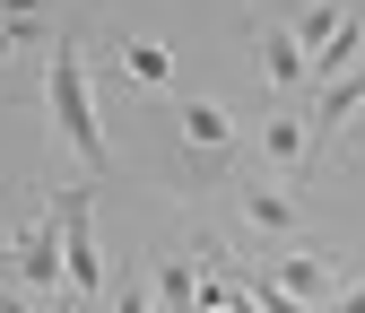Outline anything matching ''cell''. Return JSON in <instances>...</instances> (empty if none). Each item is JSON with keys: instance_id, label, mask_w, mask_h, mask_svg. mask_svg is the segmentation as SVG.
I'll return each instance as SVG.
<instances>
[{"instance_id": "4fadbf2b", "label": "cell", "mask_w": 365, "mask_h": 313, "mask_svg": "<svg viewBox=\"0 0 365 313\" xmlns=\"http://www.w3.org/2000/svg\"><path fill=\"white\" fill-rule=\"evenodd\" d=\"M113 313H157V296H148V270H113V296H105Z\"/></svg>"}, {"instance_id": "277c9868", "label": "cell", "mask_w": 365, "mask_h": 313, "mask_svg": "<svg viewBox=\"0 0 365 313\" xmlns=\"http://www.w3.org/2000/svg\"><path fill=\"white\" fill-rule=\"evenodd\" d=\"M252 148H261V165H269V183L304 192V174H313V130H304V105H279V113H261Z\"/></svg>"}, {"instance_id": "7c38bea8", "label": "cell", "mask_w": 365, "mask_h": 313, "mask_svg": "<svg viewBox=\"0 0 365 313\" xmlns=\"http://www.w3.org/2000/svg\"><path fill=\"white\" fill-rule=\"evenodd\" d=\"M235 287L252 296V313H313V304H296V296H287L279 279H269V270H261V261H244V270H235Z\"/></svg>"}, {"instance_id": "8fae6325", "label": "cell", "mask_w": 365, "mask_h": 313, "mask_svg": "<svg viewBox=\"0 0 365 313\" xmlns=\"http://www.w3.org/2000/svg\"><path fill=\"white\" fill-rule=\"evenodd\" d=\"M356 61H365V18L348 9V18H339V35L313 53V87H331V78H339V70H356Z\"/></svg>"}, {"instance_id": "e0dca14e", "label": "cell", "mask_w": 365, "mask_h": 313, "mask_svg": "<svg viewBox=\"0 0 365 313\" xmlns=\"http://www.w3.org/2000/svg\"><path fill=\"white\" fill-rule=\"evenodd\" d=\"M226 313H252V296H235V304H226Z\"/></svg>"}, {"instance_id": "3957f363", "label": "cell", "mask_w": 365, "mask_h": 313, "mask_svg": "<svg viewBox=\"0 0 365 313\" xmlns=\"http://www.w3.org/2000/svg\"><path fill=\"white\" fill-rule=\"evenodd\" d=\"M0 279H9V287H26L35 304H53V296L70 287V270H61V227H53V209H43V200H35V217H26V227L0 244Z\"/></svg>"}, {"instance_id": "2e32d148", "label": "cell", "mask_w": 365, "mask_h": 313, "mask_svg": "<svg viewBox=\"0 0 365 313\" xmlns=\"http://www.w3.org/2000/svg\"><path fill=\"white\" fill-rule=\"evenodd\" d=\"M0 61H18V35H9V26H0Z\"/></svg>"}, {"instance_id": "6da1fadb", "label": "cell", "mask_w": 365, "mask_h": 313, "mask_svg": "<svg viewBox=\"0 0 365 313\" xmlns=\"http://www.w3.org/2000/svg\"><path fill=\"white\" fill-rule=\"evenodd\" d=\"M43 105H53L61 148L87 165V183H113V140H105V113H96V43H87V26L53 35V53H43Z\"/></svg>"}, {"instance_id": "30bf717a", "label": "cell", "mask_w": 365, "mask_h": 313, "mask_svg": "<svg viewBox=\"0 0 365 313\" xmlns=\"http://www.w3.org/2000/svg\"><path fill=\"white\" fill-rule=\"evenodd\" d=\"M339 18H348V9H339V0H296V9H287L279 26H287V35L304 43V61H313V53H322V43L339 35Z\"/></svg>"}, {"instance_id": "9c48e42d", "label": "cell", "mask_w": 365, "mask_h": 313, "mask_svg": "<svg viewBox=\"0 0 365 313\" xmlns=\"http://www.w3.org/2000/svg\"><path fill=\"white\" fill-rule=\"evenodd\" d=\"M182 148H200V157H244V122L226 113L217 96H182Z\"/></svg>"}, {"instance_id": "9a60e30c", "label": "cell", "mask_w": 365, "mask_h": 313, "mask_svg": "<svg viewBox=\"0 0 365 313\" xmlns=\"http://www.w3.org/2000/svg\"><path fill=\"white\" fill-rule=\"evenodd\" d=\"M43 313H96V304H78V296H70V287H61V296H53V304H43Z\"/></svg>"}, {"instance_id": "5b68a950", "label": "cell", "mask_w": 365, "mask_h": 313, "mask_svg": "<svg viewBox=\"0 0 365 313\" xmlns=\"http://www.w3.org/2000/svg\"><path fill=\"white\" fill-rule=\"evenodd\" d=\"M252 53H261V78H269V96H279V105L313 96V61H304V43L269 18V9H252Z\"/></svg>"}, {"instance_id": "52a82bcc", "label": "cell", "mask_w": 365, "mask_h": 313, "mask_svg": "<svg viewBox=\"0 0 365 313\" xmlns=\"http://www.w3.org/2000/svg\"><path fill=\"white\" fill-rule=\"evenodd\" d=\"M261 270L279 279V287H287L296 304H313V313H322V304H331V296L348 287V270H339V252H313V244H287L279 261H261Z\"/></svg>"}, {"instance_id": "8992f818", "label": "cell", "mask_w": 365, "mask_h": 313, "mask_svg": "<svg viewBox=\"0 0 365 313\" xmlns=\"http://www.w3.org/2000/svg\"><path fill=\"white\" fill-rule=\"evenodd\" d=\"M235 209H244V227L261 244H279V252L304 235V192H287V183H252V174H244V183H235Z\"/></svg>"}, {"instance_id": "7a4b0ae2", "label": "cell", "mask_w": 365, "mask_h": 313, "mask_svg": "<svg viewBox=\"0 0 365 313\" xmlns=\"http://www.w3.org/2000/svg\"><path fill=\"white\" fill-rule=\"evenodd\" d=\"M96 192L105 183H43V209H53V227H61V270H70L78 304H105L113 296V261L96 244Z\"/></svg>"}, {"instance_id": "ba28073f", "label": "cell", "mask_w": 365, "mask_h": 313, "mask_svg": "<svg viewBox=\"0 0 365 313\" xmlns=\"http://www.w3.org/2000/svg\"><path fill=\"white\" fill-rule=\"evenodd\" d=\"M96 61H105V70H122L130 87H148V96H174V87H182L174 43H157V35H122V43H105Z\"/></svg>"}, {"instance_id": "ac0fdd59", "label": "cell", "mask_w": 365, "mask_h": 313, "mask_svg": "<svg viewBox=\"0 0 365 313\" xmlns=\"http://www.w3.org/2000/svg\"><path fill=\"white\" fill-rule=\"evenodd\" d=\"M0 244H9V235H0Z\"/></svg>"}, {"instance_id": "5bb4252c", "label": "cell", "mask_w": 365, "mask_h": 313, "mask_svg": "<svg viewBox=\"0 0 365 313\" xmlns=\"http://www.w3.org/2000/svg\"><path fill=\"white\" fill-rule=\"evenodd\" d=\"M322 313H365V270H348V287H339V296H331Z\"/></svg>"}]
</instances>
